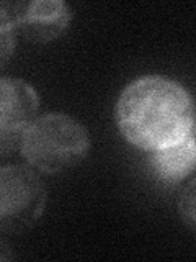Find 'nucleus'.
Returning a JSON list of instances; mask_svg holds the SVG:
<instances>
[{
    "mask_svg": "<svg viewBox=\"0 0 196 262\" xmlns=\"http://www.w3.org/2000/svg\"><path fill=\"white\" fill-rule=\"evenodd\" d=\"M114 118L128 143L152 152L193 133L194 108L191 95L177 80L144 76L121 92Z\"/></svg>",
    "mask_w": 196,
    "mask_h": 262,
    "instance_id": "f257e3e1",
    "label": "nucleus"
},
{
    "mask_svg": "<svg viewBox=\"0 0 196 262\" xmlns=\"http://www.w3.org/2000/svg\"><path fill=\"white\" fill-rule=\"evenodd\" d=\"M90 147L87 129L62 113H46L23 131L20 149L31 167L59 174L85 158Z\"/></svg>",
    "mask_w": 196,
    "mask_h": 262,
    "instance_id": "f03ea898",
    "label": "nucleus"
},
{
    "mask_svg": "<svg viewBox=\"0 0 196 262\" xmlns=\"http://www.w3.org/2000/svg\"><path fill=\"white\" fill-rule=\"evenodd\" d=\"M46 205V188L35 170L5 166L0 172V228L20 234L36 223Z\"/></svg>",
    "mask_w": 196,
    "mask_h": 262,
    "instance_id": "7ed1b4c3",
    "label": "nucleus"
},
{
    "mask_svg": "<svg viewBox=\"0 0 196 262\" xmlns=\"http://www.w3.org/2000/svg\"><path fill=\"white\" fill-rule=\"evenodd\" d=\"M5 12L21 35L35 43H49L62 36L72 18L70 7L61 0H35V2L7 4Z\"/></svg>",
    "mask_w": 196,
    "mask_h": 262,
    "instance_id": "20e7f679",
    "label": "nucleus"
},
{
    "mask_svg": "<svg viewBox=\"0 0 196 262\" xmlns=\"http://www.w3.org/2000/svg\"><path fill=\"white\" fill-rule=\"evenodd\" d=\"M38 106L39 98L35 89L24 80L10 77L0 80V139L4 154L20 146L23 131L36 120Z\"/></svg>",
    "mask_w": 196,
    "mask_h": 262,
    "instance_id": "39448f33",
    "label": "nucleus"
},
{
    "mask_svg": "<svg viewBox=\"0 0 196 262\" xmlns=\"http://www.w3.org/2000/svg\"><path fill=\"white\" fill-rule=\"evenodd\" d=\"M151 167L159 180L178 184L196 169V139L191 135L151 152Z\"/></svg>",
    "mask_w": 196,
    "mask_h": 262,
    "instance_id": "423d86ee",
    "label": "nucleus"
},
{
    "mask_svg": "<svg viewBox=\"0 0 196 262\" xmlns=\"http://www.w3.org/2000/svg\"><path fill=\"white\" fill-rule=\"evenodd\" d=\"M178 216L186 228L196 233V177L185 187L177 203Z\"/></svg>",
    "mask_w": 196,
    "mask_h": 262,
    "instance_id": "0eeeda50",
    "label": "nucleus"
},
{
    "mask_svg": "<svg viewBox=\"0 0 196 262\" xmlns=\"http://www.w3.org/2000/svg\"><path fill=\"white\" fill-rule=\"evenodd\" d=\"M15 23L10 20L5 12L0 10V45H2V64L7 62L8 56L13 53L15 48Z\"/></svg>",
    "mask_w": 196,
    "mask_h": 262,
    "instance_id": "6e6552de",
    "label": "nucleus"
},
{
    "mask_svg": "<svg viewBox=\"0 0 196 262\" xmlns=\"http://www.w3.org/2000/svg\"><path fill=\"white\" fill-rule=\"evenodd\" d=\"M194 121H196V118H194Z\"/></svg>",
    "mask_w": 196,
    "mask_h": 262,
    "instance_id": "1a4fd4ad",
    "label": "nucleus"
}]
</instances>
